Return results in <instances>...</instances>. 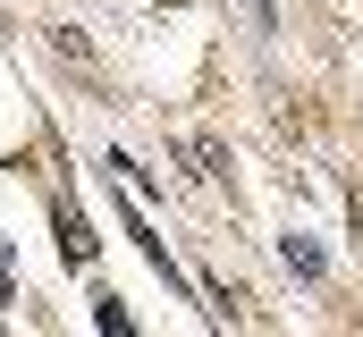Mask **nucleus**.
Wrapping results in <instances>:
<instances>
[{
  "mask_svg": "<svg viewBox=\"0 0 363 337\" xmlns=\"http://www.w3.org/2000/svg\"><path fill=\"white\" fill-rule=\"evenodd\" d=\"M93 321H101V329H110V337H135V321H127V304H110V295L93 304Z\"/></svg>",
  "mask_w": 363,
  "mask_h": 337,
  "instance_id": "nucleus-4",
  "label": "nucleus"
},
{
  "mask_svg": "<svg viewBox=\"0 0 363 337\" xmlns=\"http://www.w3.org/2000/svg\"><path fill=\"white\" fill-rule=\"evenodd\" d=\"M17 304V278H9V245H0V312Z\"/></svg>",
  "mask_w": 363,
  "mask_h": 337,
  "instance_id": "nucleus-5",
  "label": "nucleus"
},
{
  "mask_svg": "<svg viewBox=\"0 0 363 337\" xmlns=\"http://www.w3.org/2000/svg\"><path fill=\"white\" fill-rule=\"evenodd\" d=\"M186 152H194V161H203V177H228V152H220V144H211V135H194V144H186Z\"/></svg>",
  "mask_w": 363,
  "mask_h": 337,
  "instance_id": "nucleus-3",
  "label": "nucleus"
},
{
  "mask_svg": "<svg viewBox=\"0 0 363 337\" xmlns=\"http://www.w3.org/2000/svg\"><path fill=\"white\" fill-rule=\"evenodd\" d=\"M254 25H262V34H279V0H254Z\"/></svg>",
  "mask_w": 363,
  "mask_h": 337,
  "instance_id": "nucleus-6",
  "label": "nucleus"
},
{
  "mask_svg": "<svg viewBox=\"0 0 363 337\" xmlns=\"http://www.w3.org/2000/svg\"><path fill=\"white\" fill-rule=\"evenodd\" d=\"M60 245H68V261H85V253H93V236H85V219H77L68 202H60Z\"/></svg>",
  "mask_w": 363,
  "mask_h": 337,
  "instance_id": "nucleus-2",
  "label": "nucleus"
},
{
  "mask_svg": "<svg viewBox=\"0 0 363 337\" xmlns=\"http://www.w3.org/2000/svg\"><path fill=\"white\" fill-rule=\"evenodd\" d=\"M279 253H287V270H296V278H321V270H330V261H321V245H313L304 228H287V236H279Z\"/></svg>",
  "mask_w": 363,
  "mask_h": 337,
  "instance_id": "nucleus-1",
  "label": "nucleus"
}]
</instances>
